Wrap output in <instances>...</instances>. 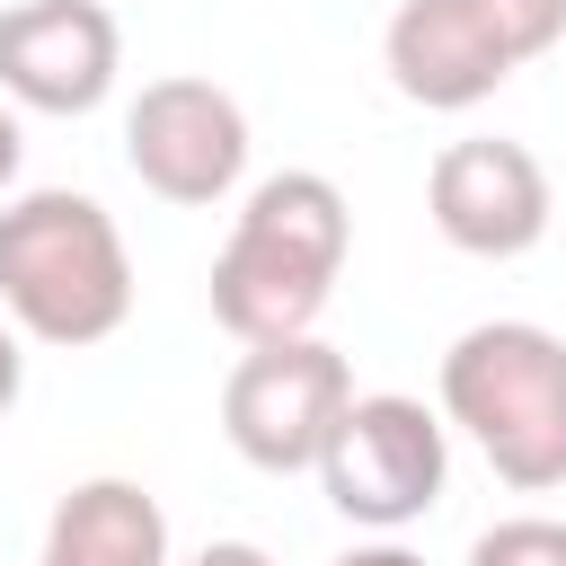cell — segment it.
<instances>
[{
	"mask_svg": "<svg viewBox=\"0 0 566 566\" xmlns=\"http://www.w3.org/2000/svg\"><path fill=\"white\" fill-rule=\"evenodd\" d=\"M35 566H168V513L133 478H80L53 504Z\"/></svg>",
	"mask_w": 566,
	"mask_h": 566,
	"instance_id": "cell-10",
	"label": "cell"
},
{
	"mask_svg": "<svg viewBox=\"0 0 566 566\" xmlns=\"http://www.w3.org/2000/svg\"><path fill=\"white\" fill-rule=\"evenodd\" d=\"M18 159H27V133H18V115H9V106H0V186H9V177H18Z\"/></svg>",
	"mask_w": 566,
	"mask_h": 566,
	"instance_id": "cell-15",
	"label": "cell"
},
{
	"mask_svg": "<svg viewBox=\"0 0 566 566\" xmlns=\"http://www.w3.org/2000/svg\"><path fill=\"white\" fill-rule=\"evenodd\" d=\"M124 168L159 195V203H221L239 177H248V115L230 88L177 71V80H150L124 115Z\"/></svg>",
	"mask_w": 566,
	"mask_h": 566,
	"instance_id": "cell-7",
	"label": "cell"
},
{
	"mask_svg": "<svg viewBox=\"0 0 566 566\" xmlns=\"http://www.w3.org/2000/svg\"><path fill=\"white\" fill-rule=\"evenodd\" d=\"M124 71L106 0H18L0 9V97L27 115H88Z\"/></svg>",
	"mask_w": 566,
	"mask_h": 566,
	"instance_id": "cell-9",
	"label": "cell"
},
{
	"mask_svg": "<svg viewBox=\"0 0 566 566\" xmlns=\"http://www.w3.org/2000/svg\"><path fill=\"white\" fill-rule=\"evenodd\" d=\"M336 566H424L416 548H398V539H371V548H345Z\"/></svg>",
	"mask_w": 566,
	"mask_h": 566,
	"instance_id": "cell-14",
	"label": "cell"
},
{
	"mask_svg": "<svg viewBox=\"0 0 566 566\" xmlns=\"http://www.w3.org/2000/svg\"><path fill=\"white\" fill-rule=\"evenodd\" d=\"M18 389H27V354H18V327H0V416L18 407Z\"/></svg>",
	"mask_w": 566,
	"mask_h": 566,
	"instance_id": "cell-13",
	"label": "cell"
},
{
	"mask_svg": "<svg viewBox=\"0 0 566 566\" xmlns=\"http://www.w3.org/2000/svg\"><path fill=\"white\" fill-rule=\"evenodd\" d=\"M0 310L35 345H106L133 318V256L97 195L35 186L0 203Z\"/></svg>",
	"mask_w": 566,
	"mask_h": 566,
	"instance_id": "cell-2",
	"label": "cell"
},
{
	"mask_svg": "<svg viewBox=\"0 0 566 566\" xmlns=\"http://www.w3.org/2000/svg\"><path fill=\"white\" fill-rule=\"evenodd\" d=\"M424 212H433V230H442L460 256L504 265V256H531V248L548 239L557 195H548V168H539L522 142H504V133H469V142H451V150L433 159V177H424Z\"/></svg>",
	"mask_w": 566,
	"mask_h": 566,
	"instance_id": "cell-8",
	"label": "cell"
},
{
	"mask_svg": "<svg viewBox=\"0 0 566 566\" xmlns=\"http://www.w3.org/2000/svg\"><path fill=\"white\" fill-rule=\"evenodd\" d=\"M469 566H566V522H548V513H513V522L478 531Z\"/></svg>",
	"mask_w": 566,
	"mask_h": 566,
	"instance_id": "cell-11",
	"label": "cell"
},
{
	"mask_svg": "<svg viewBox=\"0 0 566 566\" xmlns=\"http://www.w3.org/2000/svg\"><path fill=\"white\" fill-rule=\"evenodd\" d=\"M557 35H566V0H398L380 62H389V88L407 106L469 115L513 71L557 53Z\"/></svg>",
	"mask_w": 566,
	"mask_h": 566,
	"instance_id": "cell-4",
	"label": "cell"
},
{
	"mask_svg": "<svg viewBox=\"0 0 566 566\" xmlns=\"http://www.w3.org/2000/svg\"><path fill=\"white\" fill-rule=\"evenodd\" d=\"M186 566H274V557H265L256 539H203V548H195Z\"/></svg>",
	"mask_w": 566,
	"mask_h": 566,
	"instance_id": "cell-12",
	"label": "cell"
},
{
	"mask_svg": "<svg viewBox=\"0 0 566 566\" xmlns=\"http://www.w3.org/2000/svg\"><path fill=\"white\" fill-rule=\"evenodd\" d=\"M318 486L354 531H407L442 504L451 486V424L424 398L371 389L345 407V424L318 451Z\"/></svg>",
	"mask_w": 566,
	"mask_h": 566,
	"instance_id": "cell-5",
	"label": "cell"
},
{
	"mask_svg": "<svg viewBox=\"0 0 566 566\" xmlns=\"http://www.w3.org/2000/svg\"><path fill=\"white\" fill-rule=\"evenodd\" d=\"M354 407V363L327 345V336H292V345H248L221 380V433L248 469L265 478H292V469H318L327 433L345 424Z\"/></svg>",
	"mask_w": 566,
	"mask_h": 566,
	"instance_id": "cell-6",
	"label": "cell"
},
{
	"mask_svg": "<svg viewBox=\"0 0 566 566\" xmlns=\"http://www.w3.org/2000/svg\"><path fill=\"white\" fill-rule=\"evenodd\" d=\"M442 424H460L486 469L522 495L566 486V336L531 318H486L442 354Z\"/></svg>",
	"mask_w": 566,
	"mask_h": 566,
	"instance_id": "cell-3",
	"label": "cell"
},
{
	"mask_svg": "<svg viewBox=\"0 0 566 566\" xmlns=\"http://www.w3.org/2000/svg\"><path fill=\"white\" fill-rule=\"evenodd\" d=\"M345 248H354V212L336 195V177L318 168H283L265 177L221 256H212V318L239 336V345H292L318 327L336 274H345Z\"/></svg>",
	"mask_w": 566,
	"mask_h": 566,
	"instance_id": "cell-1",
	"label": "cell"
}]
</instances>
